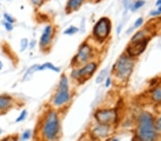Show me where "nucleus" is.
Listing matches in <instances>:
<instances>
[{
	"instance_id": "1",
	"label": "nucleus",
	"mask_w": 161,
	"mask_h": 141,
	"mask_svg": "<svg viewBox=\"0 0 161 141\" xmlns=\"http://www.w3.org/2000/svg\"><path fill=\"white\" fill-rule=\"evenodd\" d=\"M138 135L142 140H153L156 138L152 116L148 113H143L140 116Z\"/></svg>"
},
{
	"instance_id": "2",
	"label": "nucleus",
	"mask_w": 161,
	"mask_h": 141,
	"mask_svg": "<svg viewBox=\"0 0 161 141\" xmlns=\"http://www.w3.org/2000/svg\"><path fill=\"white\" fill-rule=\"evenodd\" d=\"M59 129L58 118L55 112H50L44 126V135L48 140H53L57 136Z\"/></svg>"
},
{
	"instance_id": "3",
	"label": "nucleus",
	"mask_w": 161,
	"mask_h": 141,
	"mask_svg": "<svg viewBox=\"0 0 161 141\" xmlns=\"http://www.w3.org/2000/svg\"><path fill=\"white\" fill-rule=\"evenodd\" d=\"M133 63L128 57L122 56L117 61L115 70L117 76L121 79H127L130 76L132 70Z\"/></svg>"
},
{
	"instance_id": "4",
	"label": "nucleus",
	"mask_w": 161,
	"mask_h": 141,
	"mask_svg": "<svg viewBox=\"0 0 161 141\" xmlns=\"http://www.w3.org/2000/svg\"><path fill=\"white\" fill-rule=\"evenodd\" d=\"M148 39L145 38V36L143 32H138L133 37L132 39V43L129 46L128 51L131 56H138L144 51L146 48Z\"/></svg>"
},
{
	"instance_id": "5",
	"label": "nucleus",
	"mask_w": 161,
	"mask_h": 141,
	"mask_svg": "<svg viewBox=\"0 0 161 141\" xmlns=\"http://www.w3.org/2000/svg\"><path fill=\"white\" fill-rule=\"evenodd\" d=\"M69 96L68 93V81L65 76L62 77L60 83H59L58 93H57L55 98V103L57 106H60L69 101Z\"/></svg>"
},
{
	"instance_id": "6",
	"label": "nucleus",
	"mask_w": 161,
	"mask_h": 141,
	"mask_svg": "<svg viewBox=\"0 0 161 141\" xmlns=\"http://www.w3.org/2000/svg\"><path fill=\"white\" fill-rule=\"evenodd\" d=\"M110 21L106 18L101 19L94 28V34L97 38L104 39L106 38L110 31Z\"/></svg>"
},
{
	"instance_id": "7",
	"label": "nucleus",
	"mask_w": 161,
	"mask_h": 141,
	"mask_svg": "<svg viewBox=\"0 0 161 141\" xmlns=\"http://www.w3.org/2000/svg\"><path fill=\"white\" fill-rule=\"evenodd\" d=\"M95 117L99 123L107 126L115 122L117 116L115 110H106L98 111L95 115Z\"/></svg>"
},
{
	"instance_id": "8",
	"label": "nucleus",
	"mask_w": 161,
	"mask_h": 141,
	"mask_svg": "<svg viewBox=\"0 0 161 141\" xmlns=\"http://www.w3.org/2000/svg\"><path fill=\"white\" fill-rule=\"evenodd\" d=\"M91 49L87 45H83L79 49L78 54L77 55V59L79 62H85L90 56Z\"/></svg>"
},
{
	"instance_id": "9",
	"label": "nucleus",
	"mask_w": 161,
	"mask_h": 141,
	"mask_svg": "<svg viewBox=\"0 0 161 141\" xmlns=\"http://www.w3.org/2000/svg\"><path fill=\"white\" fill-rule=\"evenodd\" d=\"M95 69H96V65L95 63H89V64L87 65L86 66L84 67L82 69H81L80 71H79L76 74L77 76L79 77H87L89 76L90 75H92L93 72H94Z\"/></svg>"
},
{
	"instance_id": "10",
	"label": "nucleus",
	"mask_w": 161,
	"mask_h": 141,
	"mask_svg": "<svg viewBox=\"0 0 161 141\" xmlns=\"http://www.w3.org/2000/svg\"><path fill=\"white\" fill-rule=\"evenodd\" d=\"M51 33H52V28L50 26H47V27L45 28V31H44L43 34L41 37L40 43L42 46H45L48 43L49 40H50Z\"/></svg>"
},
{
	"instance_id": "11",
	"label": "nucleus",
	"mask_w": 161,
	"mask_h": 141,
	"mask_svg": "<svg viewBox=\"0 0 161 141\" xmlns=\"http://www.w3.org/2000/svg\"><path fill=\"white\" fill-rule=\"evenodd\" d=\"M82 0H69L68 2V7L72 10H76L82 5Z\"/></svg>"
},
{
	"instance_id": "12",
	"label": "nucleus",
	"mask_w": 161,
	"mask_h": 141,
	"mask_svg": "<svg viewBox=\"0 0 161 141\" xmlns=\"http://www.w3.org/2000/svg\"><path fill=\"white\" fill-rule=\"evenodd\" d=\"M95 133L98 136H105L107 133V127L105 125H102V126L99 127L98 128L95 129Z\"/></svg>"
},
{
	"instance_id": "13",
	"label": "nucleus",
	"mask_w": 161,
	"mask_h": 141,
	"mask_svg": "<svg viewBox=\"0 0 161 141\" xmlns=\"http://www.w3.org/2000/svg\"><path fill=\"white\" fill-rule=\"evenodd\" d=\"M152 96L153 99L154 101H158V102H161V86L155 89Z\"/></svg>"
},
{
	"instance_id": "14",
	"label": "nucleus",
	"mask_w": 161,
	"mask_h": 141,
	"mask_svg": "<svg viewBox=\"0 0 161 141\" xmlns=\"http://www.w3.org/2000/svg\"><path fill=\"white\" fill-rule=\"evenodd\" d=\"M10 104V100L6 97L0 98V109H5L7 108Z\"/></svg>"
},
{
	"instance_id": "15",
	"label": "nucleus",
	"mask_w": 161,
	"mask_h": 141,
	"mask_svg": "<svg viewBox=\"0 0 161 141\" xmlns=\"http://www.w3.org/2000/svg\"><path fill=\"white\" fill-rule=\"evenodd\" d=\"M52 69V70H53V71H57V72H59V69L58 68L55 67V66L52 65L50 63H45V64H43L42 66H41L38 67L37 70H43V69Z\"/></svg>"
},
{
	"instance_id": "16",
	"label": "nucleus",
	"mask_w": 161,
	"mask_h": 141,
	"mask_svg": "<svg viewBox=\"0 0 161 141\" xmlns=\"http://www.w3.org/2000/svg\"><path fill=\"white\" fill-rule=\"evenodd\" d=\"M106 74H107V70H103L102 71H101V73L99 74V76H97V78L96 79V82L97 83H100L103 81V79H105Z\"/></svg>"
},
{
	"instance_id": "17",
	"label": "nucleus",
	"mask_w": 161,
	"mask_h": 141,
	"mask_svg": "<svg viewBox=\"0 0 161 141\" xmlns=\"http://www.w3.org/2000/svg\"><path fill=\"white\" fill-rule=\"evenodd\" d=\"M77 31H78V29H77V28L75 27H71L65 31V34H73L76 33Z\"/></svg>"
},
{
	"instance_id": "18",
	"label": "nucleus",
	"mask_w": 161,
	"mask_h": 141,
	"mask_svg": "<svg viewBox=\"0 0 161 141\" xmlns=\"http://www.w3.org/2000/svg\"><path fill=\"white\" fill-rule=\"evenodd\" d=\"M27 43H28V41H27V39H24L22 40V43H21V50L22 51H24L26 49V47L27 46Z\"/></svg>"
},
{
	"instance_id": "19",
	"label": "nucleus",
	"mask_w": 161,
	"mask_h": 141,
	"mask_svg": "<svg viewBox=\"0 0 161 141\" xmlns=\"http://www.w3.org/2000/svg\"><path fill=\"white\" fill-rule=\"evenodd\" d=\"M145 2L144 1H138L134 5V9H138L139 8H140L141 7H143L144 5Z\"/></svg>"
},
{
	"instance_id": "20",
	"label": "nucleus",
	"mask_w": 161,
	"mask_h": 141,
	"mask_svg": "<svg viewBox=\"0 0 161 141\" xmlns=\"http://www.w3.org/2000/svg\"><path fill=\"white\" fill-rule=\"evenodd\" d=\"M26 115H27V112H26V111H22V113L19 118L17 119V122H19V121H22V120H24V119H25V118L26 117Z\"/></svg>"
},
{
	"instance_id": "21",
	"label": "nucleus",
	"mask_w": 161,
	"mask_h": 141,
	"mask_svg": "<svg viewBox=\"0 0 161 141\" xmlns=\"http://www.w3.org/2000/svg\"><path fill=\"white\" fill-rule=\"evenodd\" d=\"M30 137V131L27 130L22 135V139L23 140H27V139L29 138Z\"/></svg>"
},
{
	"instance_id": "22",
	"label": "nucleus",
	"mask_w": 161,
	"mask_h": 141,
	"mask_svg": "<svg viewBox=\"0 0 161 141\" xmlns=\"http://www.w3.org/2000/svg\"><path fill=\"white\" fill-rule=\"evenodd\" d=\"M4 17H5L6 21H7L9 23H12V22H14V19L10 17V16H9L8 14H5Z\"/></svg>"
},
{
	"instance_id": "23",
	"label": "nucleus",
	"mask_w": 161,
	"mask_h": 141,
	"mask_svg": "<svg viewBox=\"0 0 161 141\" xmlns=\"http://www.w3.org/2000/svg\"><path fill=\"white\" fill-rule=\"evenodd\" d=\"M143 19L142 18H140V19H138V20H137L136 21V23H135V27H140V26L142 24H143Z\"/></svg>"
},
{
	"instance_id": "24",
	"label": "nucleus",
	"mask_w": 161,
	"mask_h": 141,
	"mask_svg": "<svg viewBox=\"0 0 161 141\" xmlns=\"http://www.w3.org/2000/svg\"><path fill=\"white\" fill-rule=\"evenodd\" d=\"M5 28L7 29L8 31H11L12 29V26L11 23H5Z\"/></svg>"
},
{
	"instance_id": "25",
	"label": "nucleus",
	"mask_w": 161,
	"mask_h": 141,
	"mask_svg": "<svg viewBox=\"0 0 161 141\" xmlns=\"http://www.w3.org/2000/svg\"><path fill=\"white\" fill-rule=\"evenodd\" d=\"M156 127V129H158L159 130H161V118H160L158 121H157Z\"/></svg>"
},
{
	"instance_id": "26",
	"label": "nucleus",
	"mask_w": 161,
	"mask_h": 141,
	"mask_svg": "<svg viewBox=\"0 0 161 141\" xmlns=\"http://www.w3.org/2000/svg\"><path fill=\"white\" fill-rule=\"evenodd\" d=\"M161 14V5H160V7L158 8V11H152V12H151V15H158V14Z\"/></svg>"
},
{
	"instance_id": "27",
	"label": "nucleus",
	"mask_w": 161,
	"mask_h": 141,
	"mask_svg": "<svg viewBox=\"0 0 161 141\" xmlns=\"http://www.w3.org/2000/svg\"><path fill=\"white\" fill-rule=\"evenodd\" d=\"M32 2L35 5H39L41 3V0H32Z\"/></svg>"
},
{
	"instance_id": "28",
	"label": "nucleus",
	"mask_w": 161,
	"mask_h": 141,
	"mask_svg": "<svg viewBox=\"0 0 161 141\" xmlns=\"http://www.w3.org/2000/svg\"><path fill=\"white\" fill-rule=\"evenodd\" d=\"M157 5L159 6V5H161V0H158V2H157V4H156Z\"/></svg>"
},
{
	"instance_id": "29",
	"label": "nucleus",
	"mask_w": 161,
	"mask_h": 141,
	"mask_svg": "<svg viewBox=\"0 0 161 141\" xmlns=\"http://www.w3.org/2000/svg\"><path fill=\"white\" fill-rule=\"evenodd\" d=\"M2 66H3L2 63L1 61H0V69H2Z\"/></svg>"
},
{
	"instance_id": "30",
	"label": "nucleus",
	"mask_w": 161,
	"mask_h": 141,
	"mask_svg": "<svg viewBox=\"0 0 161 141\" xmlns=\"http://www.w3.org/2000/svg\"><path fill=\"white\" fill-rule=\"evenodd\" d=\"M1 132H2V131H1V130H0V133H1Z\"/></svg>"
}]
</instances>
